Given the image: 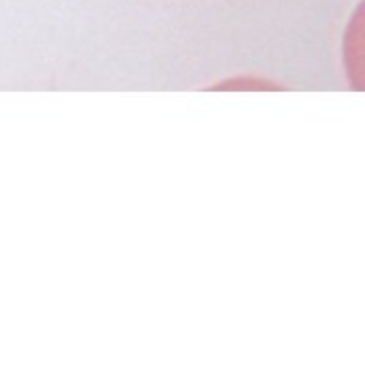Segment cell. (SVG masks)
I'll return each mask as SVG.
<instances>
[]
</instances>
